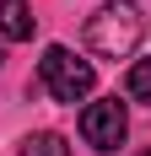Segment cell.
Wrapping results in <instances>:
<instances>
[{
	"label": "cell",
	"instance_id": "cell-6",
	"mask_svg": "<svg viewBox=\"0 0 151 156\" xmlns=\"http://www.w3.org/2000/svg\"><path fill=\"white\" fill-rule=\"evenodd\" d=\"M124 86H130V97H135V102H151V59H135V65H130Z\"/></svg>",
	"mask_w": 151,
	"mask_h": 156
},
{
	"label": "cell",
	"instance_id": "cell-5",
	"mask_svg": "<svg viewBox=\"0 0 151 156\" xmlns=\"http://www.w3.org/2000/svg\"><path fill=\"white\" fill-rule=\"evenodd\" d=\"M16 156H70V145H65V135H54V129H38V135L22 140Z\"/></svg>",
	"mask_w": 151,
	"mask_h": 156
},
{
	"label": "cell",
	"instance_id": "cell-4",
	"mask_svg": "<svg viewBox=\"0 0 151 156\" xmlns=\"http://www.w3.org/2000/svg\"><path fill=\"white\" fill-rule=\"evenodd\" d=\"M32 27H38V16L27 11V0H0V38L22 43V38H32Z\"/></svg>",
	"mask_w": 151,
	"mask_h": 156
},
{
	"label": "cell",
	"instance_id": "cell-8",
	"mask_svg": "<svg viewBox=\"0 0 151 156\" xmlns=\"http://www.w3.org/2000/svg\"><path fill=\"white\" fill-rule=\"evenodd\" d=\"M0 59H6V54H0Z\"/></svg>",
	"mask_w": 151,
	"mask_h": 156
},
{
	"label": "cell",
	"instance_id": "cell-2",
	"mask_svg": "<svg viewBox=\"0 0 151 156\" xmlns=\"http://www.w3.org/2000/svg\"><path fill=\"white\" fill-rule=\"evenodd\" d=\"M38 81L49 86V97L54 102H87L92 86H97V70H92V59H76L70 48H43V59H38Z\"/></svg>",
	"mask_w": 151,
	"mask_h": 156
},
{
	"label": "cell",
	"instance_id": "cell-1",
	"mask_svg": "<svg viewBox=\"0 0 151 156\" xmlns=\"http://www.w3.org/2000/svg\"><path fill=\"white\" fill-rule=\"evenodd\" d=\"M146 38V16L135 0H108L87 16V48L97 59H130Z\"/></svg>",
	"mask_w": 151,
	"mask_h": 156
},
{
	"label": "cell",
	"instance_id": "cell-7",
	"mask_svg": "<svg viewBox=\"0 0 151 156\" xmlns=\"http://www.w3.org/2000/svg\"><path fill=\"white\" fill-rule=\"evenodd\" d=\"M135 156H151V151H135Z\"/></svg>",
	"mask_w": 151,
	"mask_h": 156
},
{
	"label": "cell",
	"instance_id": "cell-3",
	"mask_svg": "<svg viewBox=\"0 0 151 156\" xmlns=\"http://www.w3.org/2000/svg\"><path fill=\"white\" fill-rule=\"evenodd\" d=\"M124 135H130V113H124L119 97H97L81 108V140L92 151H119Z\"/></svg>",
	"mask_w": 151,
	"mask_h": 156
}]
</instances>
